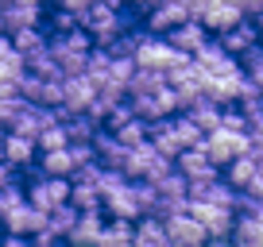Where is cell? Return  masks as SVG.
<instances>
[{
	"mask_svg": "<svg viewBox=\"0 0 263 247\" xmlns=\"http://www.w3.org/2000/svg\"><path fill=\"white\" fill-rule=\"evenodd\" d=\"M0 155H4V132H0Z\"/></svg>",
	"mask_w": 263,
	"mask_h": 247,
	"instance_id": "ee69618b",
	"label": "cell"
},
{
	"mask_svg": "<svg viewBox=\"0 0 263 247\" xmlns=\"http://www.w3.org/2000/svg\"><path fill=\"white\" fill-rule=\"evenodd\" d=\"M132 247H171L166 243V228L159 216H140L132 228Z\"/></svg>",
	"mask_w": 263,
	"mask_h": 247,
	"instance_id": "ac0fdd59",
	"label": "cell"
},
{
	"mask_svg": "<svg viewBox=\"0 0 263 247\" xmlns=\"http://www.w3.org/2000/svg\"><path fill=\"white\" fill-rule=\"evenodd\" d=\"M236 4H240V12H244V19L263 16V0H236Z\"/></svg>",
	"mask_w": 263,
	"mask_h": 247,
	"instance_id": "d590c367",
	"label": "cell"
},
{
	"mask_svg": "<svg viewBox=\"0 0 263 247\" xmlns=\"http://www.w3.org/2000/svg\"><path fill=\"white\" fill-rule=\"evenodd\" d=\"M0 247H35V239H27V236H4V239H0Z\"/></svg>",
	"mask_w": 263,
	"mask_h": 247,
	"instance_id": "8d00e7d4",
	"label": "cell"
},
{
	"mask_svg": "<svg viewBox=\"0 0 263 247\" xmlns=\"http://www.w3.org/2000/svg\"><path fill=\"white\" fill-rule=\"evenodd\" d=\"M217 43H221V47L229 50L232 58H244L248 50H255V47H259V31H255V24H252V19H240V24L232 27V31H224Z\"/></svg>",
	"mask_w": 263,
	"mask_h": 247,
	"instance_id": "2e32d148",
	"label": "cell"
},
{
	"mask_svg": "<svg viewBox=\"0 0 263 247\" xmlns=\"http://www.w3.org/2000/svg\"><path fill=\"white\" fill-rule=\"evenodd\" d=\"M16 4H35V8H43V4H47V0H16Z\"/></svg>",
	"mask_w": 263,
	"mask_h": 247,
	"instance_id": "60d3db41",
	"label": "cell"
},
{
	"mask_svg": "<svg viewBox=\"0 0 263 247\" xmlns=\"http://www.w3.org/2000/svg\"><path fill=\"white\" fill-rule=\"evenodd\" d=\"M186 19H194L186 4H178V0H163L159 8L147 12V35H171L174 27H182Z\"/></svg>",
	"mask_w": 263,
	"mask_h": 247,
	"instance_id": "9c48e42d",
	"label": "cell"
},
{
	"mask_svg": "<svg viewBox=\"0 0 263 247\" xmlns=\"http://www.w3.org/2000/svg\"><path fill=\"white\" fill-rule=\"evenodd\" d=\"M132 4H136V8H143V12H151V8H159L163 0H132Z\"/></svg>",
	"mask_w": 263,
	"mask_h": 247,
	"instance_id": "74e56055",
	"label": "cell"
},
{
	"mask_svg": "<svg viewBox=\"0 0 263 247\" xmlns=\"http://www.w3.org/2000/svg\"><path fill=\"white\" fill-rule=\"evenodd\" d=\"M101 213H108L112 220H140V201H136V181H124L112 197L101 201Z\"/></svg>",
	"mask_w": 263,
	"mask_h": 247,
	"instance_id": "4fadbf2b",
	"label": "cell"
},
{
	"mask_svg": "<svg viewBox=\"0 0 263 247\" xmlns=\"http://www.w3.org/2000/svg\"><path fill=\"white\" fill-rule=\"evenodd\" d=\"M182 58H190V54H178L163 35H147V31H143V39H140V47H136V58H132V62H136V70H155V74L166 77Z\"/></svg>",
	"mask_w": 263,
	"mask_h": 247,
	"instance_id": "7a4b0ae2",
	"label": "cell"
},
{
	"mask_svg": "<svg viewBox=\"0 0 263 247\" xmlns=\"http://www.w3.org/2000/svg\"><path fill=\"white\" fill-rule=\"evenodd\" d=\"M16 93V85H8V81H0V97H12Z\"/></svg>",
	"mask_w": 263,
	"mask_h": 247,
	"instance_id": "ab89813d",
	"label": "cell"
},
{
	"mask_svg": "<svg viewBox=\"0 0 263 247\" xmlns=\"http://www.w3.org/2000/svg\"><path fill=\"white\" fill-rule=\"evenodd\" d=\"M221 128L224 132H248V116L240 108H224L221 112Z\"/></svg>",
	"mask_w": 263,
	"mask_h": 247,
	"instance_id": "d6a6232c",
	"label": "cell"
},
{
	"mask_svg": "<svg viewBox=\"0 0 263 247\" xmlns=\"http://www.w3.org/2000/svg\"><path fill=\"white\" fill-rule=\"evenodd\" d=\"M24 201H27L24 186H16V181H8V186L0 190V220H4V216H8V213H16V209L24 205Z\"/></svg>",
	"mask_w": 263,
	"mask_h": 247,
	"instance_id": "4dcf8cb0",
	"label": "cell"
},
{
	"mask_svg": "<svg viewBox=\"0 0 263 247\" xmlns=\"http://www.w3.org/2000/svg\"><path fill=\"white\" fill-rule=\"evenodd\" d=\"M194 62H197V70H201L205 77H224V74H236V70H244V66H240V58H232L229 50H224L221 43H213V39H209L205 47L194 54Z\"/></svg>",
	"mask_w": 263,
	"mask_h": 247,
	"instance_id": "52a82bcc",
	"label": "cell"
},
{
	"mask_svg": "<svg viewBox=\"0 0 263 247\" xmlns=\"http://www.w3.org/2000/svg\"><path fill=\"white\" fill-rule=\"evenodd\" d=\"M39 174H50V178H74V158H70V147L62 151H39Z\"/></svg>",
	"mask_w": 263,
	"mask_h": 247,
	"instance_id": "44dd1931",
	"label": "cell"
},
{
	"mask_svg": "<svg viewBox=\"0 0 263 247\" xmlns=\"http://www.w3.org/2000/svg\"><path fill=\"white\" fill-rule=\"evenodd\" d=\"M93 97H97V85L89 81V77H66L62 81V112L66 116H85L89 112V105H93Z\"/></svg>",
	"mask_w": 263,
	"mask_h": 247,
	"instance_id": "ba28073f",
	"label": "cell"
},
{
	"mask_svg": "<svg viewBox=\"0 0 263 247\" xmlns=\"http://www.w3.org/2000/svg\"><path fill=\"white\" fill-rule=\"evenodd\" d=\"M232 243L236 247H263V216H236Z\"/></svg>",
	"mask_w": 263,
	"mask_h": 247,
	"instance_id": "7402d4cb",
	"label": "cell"
},
{
	"mask_svg": "<svg viewBox=\"0 0 263 247\" xmlns=\"http://www.w3.org/2000/svg\"><path fill=\"white\" fill-rule=\"evenodd\" d=\"M166 85L163 74H155V70H136L128 81V100H140V97H151V93H159Z\"/></svg>",
	"mask_w": 263,
	"mask_h": 247,
	"instance_id": "603a6c76",
	"label": "cell"
},
{
	"mask_svg": "<svg viewBox=\"0 0 263 247\" xmlns=\"http://www.w3.org/2000/svg\"><path fill=\"white\" fill-rule=\"evenodd\" d=\"M205 247H236V243H232V239H209Z\"/></svg>",
	"mask_w": 263,
	"mask_h": 247,
	"instance_id": "f35d334b",
	"label": "cell"
},
{
	"mask_svg": "<svg viewBox=\"0 0 263 247\" xmlns=\"http://www.w3.org/2000/svg\"><path fill=\"white\" fill-rule=\"evenodd\" d=\"M4 162L12 166V170H27V166L39 158V143L27 139V135H16V132H4Z\"/></svg>",
	"mask_w": 263,
	"mask_h": 247,
	"instance_id": "9a60e30c",
	"label": "cell"
},
{
	"mask_svg": "<svg viewBox=\"0 0 263 247\" xmlns=\"http://www.w3.org/2000/svg\"><path fill=\"white\" fill-rule=\"evenodd\" d=\"M4 27H8V35L27 31V27H43V8H35V4H8L4 8Z\"/></svg>",
	"mask_w": 263,
	"mask_h": 247,
	"instance_id": "d6986e66",
	"label": "cell"
},
{
	"mask_svg": "<svg viewBox=\"0 0 263 247\" xmlns=\"http://www.w3.org/2000/svg\"><path fill=\"white\" fill-rule=\"evenodd\" d=\"M66 135H70V143H93V135L101 132V123L93 120V116H66Z\"/></svg>",
	"mask_w": 263,
	"mask_h": 247,
	"instance_id": "4316f807",
	"label": "cell"
},
{
	"mask_svg": "<svg viewBox=\"0 0 263 247\" xmlns=\"http://www.w3.org/2000/svg\"><path fill=\"white\" fill-rule=\"evenodd\" d=\"M47 27H50L54 35H66V31H74V27H82V24H78V16H74V12L50 8V19H47Z\"/></svg>",
	"mask_w": 263,
	"mask_h": 247,
	"instance_id": "1f68e13d",
	"label": "cell"
},
{
	"mask_svg": "<svg viewBox=\"0 0 263 247\" xmlns=\"http://www.w3.org/2000/svg\"><path fill=\"white\" fill-rule=\"evenodd\" d=\"M8 4H16V0H0V8H8Z\"/></svg>",
	"mask_w": 263,
	"mask_h": 247,
	"instance_id": "7bdbcfd3",
	"label": "cell"
},
{
	"mask_svg": "<svg viewBox=\"0 0 263 247\" xmlns=\"http://www.w3.org/2000/svg\"><path fill=\"white\" fill-rule=\"evenodd\" d=\"M132 228L136 220H105L97 247H132Z\"/></svg>",
	"mask_w": 263,
	"mask_h": 247,
	"instance_id": "d4e9b609",
	"label": "cell"
},
{
	"mask_svg": "<svg viewBox=\"0 0 263 247\" xmlns=\"http://www.w3.org/2000/svg\"><path fill=\"white\" fill-rule=\"evenodd\" d=\"M0 35H8V27H4V8H0Z\"/></svg>",
	"mask_w": 263,
	"mask_h": 247,
	"instance_id": "b9f144b4",
	"label": "cell"
},
{
	"mask_svg": "<svg viewBox=\"0 0 263 247\" xmlns=\"http://www.w3.org/2000/svg\"><path fill=\"white\" fill-rule=\"evenodd\" d=\"M128 120H136V112H132V105H128V100H124V105H116L112 112H108L105 128H108V132H116V128H124V123H128Z\"/></svg>",
	"mask_w": 263,
	"mask_h": 247,
	"instance_id": "836d02e7",
	"label": "cell"
},
{
	"mask_svg": "<svg viewBox=\"0 0 263 247\" xmlns=\"http://www.w3.org/2000/svg\"><path fill=\"white\" fill-rule=\"evenodd\" d=\"M89 4H93V0H50V8L74 12V16H78V24H82V16H85V12H89Z\"/></svg>",
	"mask_w": 263,
	"mask_h": 247,
	"instance_id": "e575fe53",
	"label": "cell"
},
{
	"mask_svg": "<svg viewBox=\"0 0 263 247\" xmlns=\"http://www.w3.org/2000/svg\"><path fill=\"white\" fill-rule=\"evenodd\" d=\"M128 16H124V8H112V4H105V0H93L89 12L82 16V31H89L93 47H108V43L116 39V35L128 31Z\"/></svg>",
	"mask_w": 263,
	"mask_h": 247,
	"instance_id": "6da1fadb",
	"label": "cell"
},
{
	"mask_svg": "<svg viewBox=\"0 0 263 247\" xmlns=\"http://www.w3.org/2000/svg\"><path fill=\"white\" fill-rule=\"evenodd\" d=\"M27 205H35L39 213H54L58 205L70 201V178H50V174H39V178L27 181Z\"/></svg>",
	"mask_w": 263,
	"mask_h": 247,
	"instance_id": "277c9868",
	"label": "cell"
},
{
	"mask_svg": "<svg viewBox=\"0 0 263 247\" xmlns=\"http://www.w3.org/2000/svg\"><path fill=\"white\" fill-rule=\"evenodd\" d=\"M101 228H105V213H82L78 224L70 228V236H66V243L70 247H97Z\"/></svg>",
	"mask_w": 263,
	"mask_h": 247,
	"instance_id": "e0dca14e",
	"label": "cell"
},
{
	"mask_svg": "<svg viewBox=\"0 0 263 247\" xmlns=\"http://www.w3.org/2000/svg\"><path fill=\"white\" fill-rule=\"evenodd\" d=\"M197 19H201V27H205V31L224 35V31H232V27L244 19V12H240V4H232V0H221V4H205Z\"/></svg>",
	"mask_w": 263,
	"mask_h": 247,
	"instance_id": "7c38bea8",
	"label": "cell"
},
{
	"mask_svg": "<svg viewBox=\"0 0 263 247\" xmlns=\"http://www.w3.org/2000/svg\"><path fill=\"white\" fill-rule=\"evenodd\" d=\"M163 228H166V243H171V247H205L209 243L205 228L190 216V209H186V213H178V216H166Z\"/></svg>",
	"mask_w": 263,
	"mask_h": 247,
	"instance_id": "8992f818",
	"label": "cell"
},
{
	"mask_svg": "<svg viewBox=\"0 0 263 247\" xmlns=\"http://www.w3.org/2000/svg\"><path fill=\"white\" fill-rule=\"evenodd\" d=\"M190 216L205 228L209 239H229L232 224H236V213H232V209H217V205H205V201H190Z\"/></svg>",
	"mask_w": 263,
	"mask_h": 247,
	"instance_id": "5b68a950",
	"label": "cell"
},
{
	"mask_svg": "<svg viewBox=\"0 0 263 247\" xmlns=\"http://www.w3.org/2000/svg\"><path fill=\"white\" fill-rule=\"evenodd\" d=\"M35 143H39V151H62V147H70V135H66V123H62V120L47 123V128H43V135H39Z\"/></svg>",
	"mask_w": 263,
	"mask_h": 247,
	"instance_id": "f1b7e54d",
	"label": "cell"
},
{
	"mask_svg": "<svg viewBox=\"0 0 263 247\" xmlns=\"http://www.w3.org/2000/svg\"><path fill=\"white\" fill-rule=\"evenodd\" d=\"M221 112H224V108H217L213 100H205V97L197 100L194 108H186V116L201 128V135H209V132H217V128H221Z\"/></svg>",
	"mask_w": 263,
	"mask_h": 247,
	"instance_id": "cb8c5ba5",
	"label": "cell"
},
{
	"mask_svg": "<svg viewBox=\"0 0 263 247\" xmlns=\"http://www.w3.org/2000/svg\"><path fill=\"white\" fill-rule=\"evenodd\" d=\"M197 147L209 155V162H213V166H229L232 158L248 155L252 139H248V132H224V128H217V132H209Z\"/></svg>",
	"mask_w": 263,
	"mask_h": 247,
	"instance_id": "3957f363",
	"label": "cell"
},
{
	"mask_svg": "<svg viewBox=\"0 0 263 247\" xmlns=\"http://www.w3.org/2000/svg\"><path fill=\"white\" fill-rule=\"evenodd\" d=\"M47 35H43V27H27V31H16L12 35V47L20 50L24 58H31V54H39V50H47Z\"/></svg>",
	"mask_w": 263,
	"mask_h": 247,
	"instance_id": "83f0119b",
	"label": "cell"
},
{
	"mask_svg": "<svg viewBox=\"0 0 263 247\" xmlns=\"http://www.w3.org/2000/svg\"><path fill=\"white\" fill-rule=\"evenodd\" d=\"M108 70H112V58H108V50L105 47H93L89 54H85V77H89L93 85H105L108 81Z\"/></svg>",
	"mask_w": 263,
	"mask_h": 247,
	"instance_id": "484cf974",
	"label": "cell"
},
{
	"mask_svg": "<svg viewBox=\"0 0 263 247\" xmlns=\"http://www.w3.org/2000/svg\"><path fill=\"white\" fill-rule=\"evenodd\" d=\"M147 132H151V123H143V120H128L124 128H116V139L124 143V147H140V143H147Z\"/></svg>",
	"mask_w": 263,
	"mask_h": 247,
	"instance_id": "f546056e",
	"label": "cell"
},
{
	"mask_svg": "<svg viewBox=\"0 0 263 247\" xmlns=\"http://www.w3.org/2000/svg\"><path fill=\"white\" fill-rule=\"evenodd\" d=\"M0 39H4V35H0Z\"/></svg>",
	"mask_w": 263,
	"mask_h": 247,
	"instance_id": "f6af8a7d",
	"label": "cell"
},
{
	"mask_svg": "<svg viewBox=\"0 0 263 247\" xmlns=\"http://www.w3.org/2000/svg\"><path fill=\"white\" fill-rule=\"evenodd\" d=\"M163 39L171 43L178 54H190V58H194L197 50L209 43V31L201 27V19H186L182 27H174V31H171V35H163Z\"/></svg>",
	"mask_w": 263,
	"mask_h": 247,
	"instance_id": "5bb4252c",
	"label": "cell"
},
{
	"mask_svg": "<svg viewBox=\"0 0 263 247\" xmlns=\"http://www.w3.org/2000/svg\"><path fill=\"white\" fill-rule=\"evenodd\" d=\"M0 224H4V232H8V236H27V239H35L43 228H47V213H39L35 205H27V201H24L16 213H8Z\"/></svg>",
	"mask_w": 263,
	"mask_h": 247,
	"instance_id": "30bf717a",
	"label": "cell"
},
{
	"mask_svg": "<svg viewBox=\"0 0 263 247\" xmlns=\"http://www.w3.org/2000/svg\"><path fill=\"white\" fill-rule=\"evenodd\" d=\"M174 170L182 174V178L194 186V181H213L217 178V166L209 162V155L201 147H190V151H182L178 158H174Z\"/></svg>",
	"mask_w": 263,
	"mask_h": 247,
	"instance_id": "8fae6325",
	"label": "cell"
},
{
	"mask_svg": "<svg viewBox=\"0 0 263 247\" xmlns=\"http://www.w3.org/2000/svg\"><path fill=\"white\" fill-rule=\"evenodd\" d=\"M224 170H229V174H224V181H229V186H232L236 193H244L248 186L255 181V174H259V162H255L252 155H240V158H232V162L224 166Z\"/></svg>",
	"mask_w": 263,
	"mask_h": 247,
	"instance_id": "ffe728a7",
	"label": "cell"
}]
</instances>
